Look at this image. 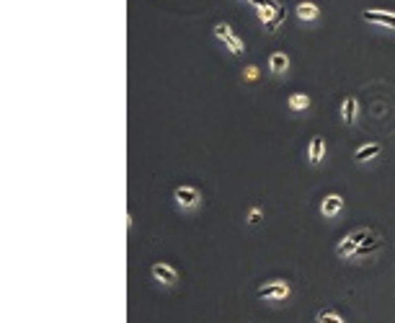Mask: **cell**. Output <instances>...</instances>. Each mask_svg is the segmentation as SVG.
<instances>
[{"mask_svg":"<svg viewBox=\"0 0 395 323\" xmlns=\"http://www.w3.org/2000/svg\"><path fill=\"white\" fill-rule=\"evenodd\" d=\"M357 114H359V101H357L354 96L344 98V103H341V119H344L346 124H354V122H357Z\"/></svg>","mask_w":395,"mask_h":323,"instance_id":"8fae6325","label":"cell"},{"mask_svg":"<svg viewBox=\"0 0 395 323\" xmlns=\"http://www.w3.org/2000/svg\"><path fill=\"white\" fill-rule=\"evenodd\" d=\"M307 158H310L313 166H320L323 163V158H325V140L320 135H315L310 140V145H307Z\"/></svg>","mask_w":395,"mask_h":323,"instance_id":"9c48e42d","label":"cell"},{"mask_svg":"<svg viewBox=\"0 0 395 323\" xmlns=\"http://www.w3.org/2000/svg\"><path fill=\"white\" fill-rule=\"evenodd\" d=\"M256 11H258V18L269 26L271 21H274V16H276V11H279V3L276 6H266V8H256Z\"/></svg>","mask_w":395,"mask_h":323,"instance_id":"2e32d148","label":"cell"},{"mask_svg":"<svg viewBox=\"0 0 395 323\" xmlns=\"http://www.w3.org/2000/svg\"><path fill=\"white\" fill-rule=\"evenodd\" d=\"M173 199L181 209H196L202 204V191L196 186H179L173 191Z\"/></svg>","mask_w":395,"mask_h":323,"instance_id":"7a4b0ae2","label":"cell"},{"mask_svg":"<svg viewBox=\"0 0 395 323\" xmlns=\"http://www.w3.org/2000/svg\"><path fill=\"white\" fill-rule=\"evenodd\" d=\"M290 295H292L290 285L281 282V279H274V282H269V285H263V287L256 290L258 300H287Z\"/></svg>","mask_w":395,"mask_h":323,"instance_id":"3957f363","label":"cell"},{"mask_svg":"<svg viewBox=\"0 0 395 323\" xmlns=\"http://www.w3.org/2000/svg\"><path fill=\"white\" fill-rule=\"evenodd\" d=\"M284 13H287V8H284V6H279V11H276V16H274V21H271V24L266 26L269 31H276V29H279V24H281V18H284Z\"/></svg>","mask_w":395,"mask_h":323,"instance_id":"e0dca14e","label":"cell"},{"mask_svg":"<svg viewBox=\"0 0 395 323\" xmlns=\"http://www.w3.org/2000/svg\"><path fill=\"white\" fill-rule=\"evenodd\" d=\"M287 106L292 112H305V109H310V96L307 93H292L287 98Z\"/></svg>","mask_w":395,"mask_h":323,"instance_id":"5bb4252c","label":"cell"},{"mask_svg":"<svg viewBox=\"0 0 395 323\" xmlns=\"http://www.w3.org/2000/svg\"><path fill=\"white\" fill-rule=\"evenodd\" d=\"M269 70H271L274 75L287 73V70H290V57L284 55V52H274V55L269 57Z\"/></svg>","mask_w":395,"mask_h":323,"instance_id":"4fadbf2b","label":"cell"},{"mask_svg":"<svg viewBox=\"0 0 395 323\" xmlns=\"http://www.w3.org/2000/svg\"><path fill=\"white\" fill-rule=\"evenodd\" d=\"M214 36L219 39V41H222V44L233 52V55H243V41H240L235 34H233V29H230V24H217L214 26Z\"/></svg>","mask_w":395,"mask_h":323,"instance_id":"277c9868","label":"cell"},{"mask_svg":"<svg viewBox=\"0 0 395 323\" xmlns=\"http://www.w3.org/2000/svg\"><path fill=\"white\" fill-rule=\"evenodd\" d=\"M315 323H346V320H344L336 310H328V308H325V310H318Z\"/></svg>","mask_w":395,"mask_h":323,"instance_id":"9a60e30c","label":"cell"},{"mask_svg":"<svg viewBox=\"0 0 395 323\" xmlns=\"http://www.w3.org/2000/svg\"><path fill=\"white\" fill-rule=\"evenodd\" d=\"M380 153H382V145H380V142H369V145L357 147L354 160H357V163H367V160H372V158H377Z\"/></svg>","mask_w":395,"mask_h":323,"instance_id":"30bf717a","label":"cell"},{"mask_svg":"<svg viewBox=\"0 0 395 323\" xmlns=\"http://www.w3.org/2000/svg\"><path fill=\"white\" fill-rule=\"evenodd\" d=\"M150 274L155 277L160 285H165V287H173L176 282H179V272H176L171 264H165V261L152 264V266H150Z\"/></svg>","mask_w":395,"mask_h":323,"instance_id":"8992f818","label":"cell"},{"mask_svg":"<svg viewBox=\"0 0 395 323\" xmlns=\"http://www.w3.org/2000/svg\"><path fill=\"white\" fill-rule=\"evenodd\" d=\"M295 16H297L300 21L313 24V21H318V16H320V8H318L315 3H300V6L295 8Z\"/></svg>","mask_w":395,"mask_h":323,"instance_id":"7c38bea8","label":"cell"},{"mask_svg":"<svg viewBox=\"0 0 395 323\" xmlns=\"http://www.w3.org/2000/svg\"><path fill=\"white\" fill-rule=\"evenodd\" d=\"M344 209V197L341 194H328L320 202V214L323 218H336V214Z\"/></svg>","mask_w":395,"mask_h":323,"instance_id":"ba28073f","label":"cell"},{"mask_svg":"<svg viewBox=\"0 0 395 323\" xmlns=\"http://www.w3.org/2000/svg\"><path fill=\"white\" fill-rule=\"evenodd\" d=\"M362 18L367 24H375V26H385L395 31V11H364Z\"/></svg>","mask_w":395,"mask_h":323,"instance_id":"52a82bcc","label":"cell"},{"mask_svg":"<svg viewBox=\"0 0 395 323\" xmlns=\"http://www.w3.org/2000/svg\"><path fill=\"white\" fill-rule=\"evenodd\" d=\"M263 220V209L261 207H253L251 212H248V225H258Z\"/></svg>","mask_w":395,"mask_h":323,"instance_id":"ac0fdd59","label":"cell"},{"mask_svg":"<svg viewBox=\"0 0 395 323\" xmlns=\"http://www.w3.org/2000/svg\"><path fill=\"white\" fill-rule=\"evenodd\" d=\"M243 75H246V80H256L258 78V68H253V65H251V68L243 70Z\"/></svg>","mask_w":395,"mask_h":323,"instance_id":"d6986e66","label":"cell"},{"mask_svg":"<svg viewBox=\"0 0 395 323\" xmlns=\"http://www.w3.org/2000/svg\"><path fill=\"white\" fill-rule=\"evenodd\" d=\"M380 248H382V235H380L377 230L367 228V230H364V238L359 241V251H357V256L362 258V256H369V253H377Z\"/></svg>","mask_w":395,"mask_h":323,"instance_id":"5b68a950","label":"cell"},{"mask_svg":"<svg viewBox=\"0 0 395 323\" xmlns=\"http://www.w3.org/2000/svg\"><path fill=\"white\" fill-rule=\"evenodd\" d=\"M364 230H367V228H359V230H354V233H346L344 238L336 243V256H338V258H354L357 251H359V241L364 238Z\"/></svg>","mask_w":395,"mask_h":323,"instance_id":"6da1fadb","label":"cell"}]
</instances>
